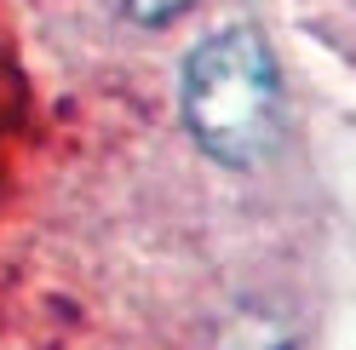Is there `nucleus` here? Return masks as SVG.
<instances>
[{
  "label": "nucleus",
  "instance_id": "2",
  "mask_svg": "<svg viewBox=\"0 0 356 350\" xmlns=\"http://www.w3.org/2000/svg\"><path fill=\"white\" fill-rule=\"evenodd\" d=\"M121 6H127L132 17H138V24H172V17L184 12L190 0H121Z\"/></svg>",
  "mask_w": 356,
  "mask_h": 350
},
{
  "label": "nucleus",
  "instance_id": "1",
  "mask_svg": "<svg viewBox=\"0 0 356 350\" xmlns=\"http://www.w3.org/2000/svg\"><path fill=\"white\" fill-rule=\"evenodd\" d=\"M184 121L213 161L253 167L282 138V81L253 29L202 40L184 63Z\"/></svg>",
  "mask_w": 356,
  "mask_h": 350
}]
</instances>
